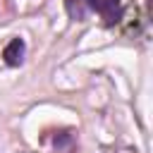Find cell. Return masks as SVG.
<instances>
[{
	"label": "cell",
	"mask_w": 153,
	"mask_h": 153,
	"mask_svg": "<svg viewBox=\"0 0 153 153\" xmlns=\"http://www.w3.org/2000/svg\"><path fill=\"white\" fill-rule=\"evenodd\" d=\"M146 2H148V5H151V0H146Z\"/></svg>",
	"instance_id": "cell-3"
},
{
	"label": "cell",
	"mask_w": 153,
	"mask_h": 153,
	"mask_svg": "<svg viewBox=\"0 0 153 153\" xmlns=\"http://www.w3.org/2000/svg\"><path fill=\"white\" fill-rule=\"evenodd\" d=\"M88 10L98 12L108 26H115L122 19V0H81Z\"/></svg>",
	"instance_id": "cell-1"
},
{
	"label": "cell",
	"mask_w": 153,
	"mask_h": 153,
	"mask_svg": "<svg viewBox=\"0 0 153 153\" xmlns=\"http://www.w3.org/2000/svg\"><path fill=\"white\" fill-rule=\"evenodd\" d=\"M24 53H26V43H24V38H12L7 45H5V50H2V57H5V62L10 65V67H19L22 62H24Z\"/></svg>",
	"instance_id": "cell-2"
}]
</instances>
